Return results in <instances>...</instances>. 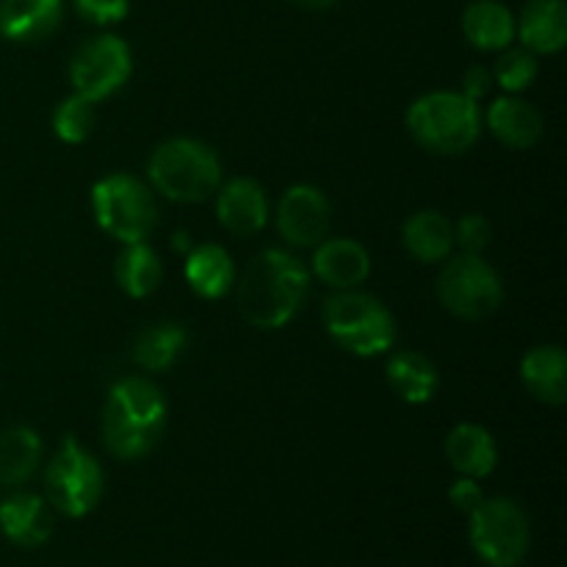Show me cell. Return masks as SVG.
<instances>
[{
  "instance_id": "obj_1",
  "label": "cell",
  "mask_w": 567,
  "mask_h": 567,
  "mask_svg": "<svg viewBox=\"0 0 567 567\" xmlns=\"http://www.w3.org/2000/svg\"><path fill=\"white\" fill-rule=\"evenodd\" d=\"M308 269L286 249H266L238 280V310L260 330L286 327L308 297Z\"/></svg>"
},
{
  "instance_id": "obj_2",
  "label": "cell",
  "mask_w": 567,
  "mask_h": 567,
  "mask_svg": "<svg viewBox=\"0 0 567 567\" xmlns=\"http://www.w3.org/2000/svg\"><path fill=\"white\" fill-rule=\"evenodd\" d=\"M166 426L164 393L144 377L111 388L103 408V441L114 457L138 460L155 449Z\"/></svg>"
},
{
  "instance_id": "obj_3",
  "label": "cell",
  "mask_w": 567,
  "mask_h": 567,
  "mask_svg": "<svg viewBox=\"0 0 567 567\" xmlns=\"http://www.w3.org/2000/svg\"><path fill=\"white\" fill-rule=\"evenodd\" d=\"M150 181L175 203H203L219 188L221 164L208 144L197 138H172L150 158Z\"/></svg>"
},
{
  "instance_id": "obj_4",
  "label": "cell",
  "mask_w": 567,
  "mask_h": 567,
  "mask_svg": "<svg viewBox=\"0 0 567 567\" xmlns=\"http://www.w3.org/2000/svg\"><path fill=\"white\" fill-rule=\"evenodd\" d=\"M408 127L430 153H465L480 138V109L465 94L432 92L410 105Z\"/></svg>"
},
{
  "instance_id": "obj_5",
  "label": "cell",
  "mask_w": 567,
  "mask_h": 567,
  "mask_svg": "<svg viewBox=\"0 0 567 567\" xmlns=\"http://www.w3.org/2000/svg\"><path fill=\"white\" fill-rule=\"evenodd\" d=\"M471 548L487 567H518L532 546L529 518L509 498H482L468 513Z\"/></svg>"
},
{
  "instance_id": "obj_6",
  "label": "cell",
  "mask_w": 567,
  "mask_h": 567,
  "mask_svg": "<svg viewBox=\"0 0 567 567\" xmlns=\"http://www.w3.org/2000/svg\"><path fill=\"white\" fill-rule=\"evenodd\" d=\"M324 324L327 332L349 352L369 358V354H382L396 341V327L393 316L388 313L385 305L371 293L343 291L327 299L324 305Z\"/></svg>"
},
{
  "instance_id": "obj_7",
  "label": "cell",
  "mask_w": 567,
  "mask_h": 567,
  "mask_svg": "<svg viewBox=\"0 0 567 567\" xmlns=\"http://www.w3.org/2000/svg\"><path fill=\"white\" fill-rule=\"evenodd\" d=\"M94 219L122 244H138L158 225V208L142 181L111 175L92 188Z\"/></svg>"
},
{
  "instance_id": "obj_8",
  "label": "cell",
  "mask_w": 567,
  "mask_h": 567,
  "mask_svg": "<svg viewBox=\"0 0 567 567\" xmlns=\"http://www.w3.org/2000/svg\"><path fill=\"white\" fill-rule=\"evenodd\" d=\"M103 485V468L97 460L86 449L78 446L72 437H66L44 474V493H48L50 507L59 509L66 518H83L100 504Z\"/></svg>"
},
{
  "instance_id": "obj_9",
  "label": "cell",
  "mask_w": 567,
  "mask_h": 567,
  "mask_svg": "<svg viewBox=\"0 0 567 567\" xmlns=\"http://www.w3.org/2000/svg\"><path fill=\"white\" fill-rule=\"evenodd\" d=\"M437 293L446 310L460 319H487L502 305V280L480 255H460L449 260L437 280Z\"/></svg>"
},
{
  "instance_id": "obj_10",
  "label": "cell",
  "mask_w": 567,
  "mask_h": 567,
  "mask_svg": "<svg viewBox=\"0 0 567 567\" xmlns=\"http://www.w3.org/2000/svg\"><path fill=\"white\" fill-rule=\"evenodd\" d=\"M131 70V48L114 33H100V37L86 39L75 50L70 64V81L75 86V94L97 103L125 86Z\"/></svg>"
},
{
  "instance_id": "obj_11",
  "label": "cell",
  "mask_w": 567,
  "mask_h": 567,
  "mask_svg": "<svg viewBox=\"0 0 567 567\" xmlns=\"http://www.w3.org/2000/svg\"><path fill=\"white\" fill-rule=\"evenodd\" d=\"M330 227V203L316 186H291L277 205V230L291 247H319Z\"/></svg>"
},
{
  "instance_id": "obj_12",
  "label": "cell",
  "mask_w": 567,
  "mask_h": 567,
  "mask_svg": "<svg viewBox=\"0 0 567 567\" xmlns=\"http://www.w3.org/2000/svg\"><path fill=\"white\" fill-rule=\"evenodd\" d=\"M0 529L20 548L44 546L53 535V509L42 496L14 493L0 504Z\"/></svg>"
},
{
  "instance_id": "obj_13",
  "label": "cell",
  "mask_w": 567,
  "mask_h": 567,
  "mask_svg": "<svg viewBox=\"0 0 567 567\" xmlns=\"http://www.w3.org/2000/svg\"><path fill=\"white\" fill-rule=\"evenodd\" d=\"M64 0H0V37L9 42H39L61 22Z\"/></svg>"
},
{
  "instance_id": "obj_14",
  "label": "cell",
  "mask_w": 567,
  "mask_h": 567,
  "mask_svg": "<svg viewBox=\"0 0 567 567\" xmlns=\"http://www.w3.org/2000/svg\"><path fill=\"white\" fill-rule=\"evenodd\" d=\"M216 214H219V221L230 233H236V236H252V233H258L266 225V216H269L264 188L255 181H247V177L230 181L219 192Z\"/></svg>"
},
{
  "instance_id": "obj_15",
  "label": "cell",
  "mask_w": 567,
  "mask_h": 567,
  "mask_svg": "<svg viewBox=\"0 0 567 567\" xmlns=\"http://www.w3.org/2000/svg\"><path fill=\"white\" fill-rule=\"evenodd\" d=\"M529 53H559L567 42V9L563 0H529L515 25Z\"/></svg>"
},
{
  "instance_id": "obj_16",
  "label": "cell",
  "mask_w": 567,
  "mask_h": 567,
  "mask_svg": "<svg viewBox=\"0 0 567 567\" xmlns=\"http://www.w3.org/2000/svg\"><path fill=\"white\" fill-rule=\"evenodd\" d=\"M313 271L332 288H354L369 277L371 260L369 252L352 238H336V241L319 244L313 255Z\"/></svg>"
},
{
  "instance_id": "obj_17",
  "label": "cell",
  "mask_w": 567,
  "mask_h": 567,
  "mask_svg": "<svg viewBox=\"0 0 567 567\" xmlns=\"http://www.w3.org/2000/svg\"><path fill=\"white\" fill-rule=\"evenodd\" d=\"M487 125L493 136L513 150H529L543 136V116L535 105L518 97H502L487 111Z\"/></svg>"
},
{
  "instance_id": "obj_18",
  "label": "cell",
  "mask_w": 567,
  "mask_h": 567,
  "mask_svg": "<svg viewBox=\"0 0 567 567\" xmlns=\"http://www.w3.org/2000/svg\"><path fill=\"white\" fill-rule=\"evenodd\" d=\"M446 457L463 476L482 480V476L493 474L498 463L496 441H493L485 426L460 424L457 430L449 432Z\"/></svg>"
},
{
  "instance_id": "obj_19",
  "label": "cell",
  "mask_w": 567,
  "mask_h": 567,
  "mask_svg": "<svg viewBox=\"0 0 567 567\" xmlns=\"http://www.w3.org/2000/svg\"><path fill=\"white\" fill-rule=\"evenodd\" d=\"M529 393L546 404H563L567 399V358L559 347H535L520 363Z\"/></svg>"
},
{
  "instance_id": "obj_20",
  "label": "cell",
  "mask_w": 567,
  "mask_h": 567,
  "mask_svg": "<svg viewBox=\"0 0 567 567\" xmlns=\"http://www.w3.org/2000/svg\"><path fill=\"white\" fill-rule=\"evenodd\" d=\"M463 31L474 48L502 50L515 37V17L507 6L496 3V0H476L465 9Z\"/></svg>"
},
{
  "instance_id": "obj_21",
  "label": "cell",
  "mask_w": 567,
  "mask_h": 567,
  "mask_svg": "<svg viewBox=\"0 0 567 567\" xmlns=\"http://www.w3.org/2000/svg\"><path fill=\"white\" fill-rule=\"evenodd\" d=\"M42 441L28 426H9L0 432V485H22L37 471Z\"/></svg>"
},
{
  "instance_id": "obj_22",
  "label": "cell",
  "mask_w": 567,
  "mask_h": 567,
  "mask_svg": "<svg viewBox=\"0 0 567 567\" xmlns=\"http://www.w3.org/2000/svg\"><path fill=\"white\" fill-rule=\"evenodd\" d=\"M186 280L203 299H221L233 288V260L216 244L188 252Z\"/></svg>"
},
{
  "instance_id": "obj_23",
  "label": "cell",
  "mask_w": 567,
  "mask_h": 567,
  "mask_svg": "<svg viewBox=\"0 0 567 567\" xmlns=\"http://www.w3.org/2000/svg\"><path fill=\"white\" fill-rule=\"evenodd\" d=\"M404 247L424 264H435L452 252L454 227L449 225L446 216L435 214V210H421V214L410 216L404 225Z\"/></svg>"
},
{
  "instance_id": "obj_24",
  "label": "cell",
  "mask_w": 567,
  "mask_h": 567,
  "mask_svg": "<svg viewBox=\"0 0 567 567\" xmlns=\"http://www.w3.org/2000/svg\"><path fill=\"white\" fill-rule=\"evenodd\" d=\"M388 382L404 402L424 404L437 391V371L424 354L399 352L388 363Z\"/></svg>"
},
{
  "instance_id": "obj_25",
  "label": "cell",
  "mask_w": 567,
  "mask_h": 567,
  "mask_svg": "<svg viewBox=\"0 0 567 567\" xmlns=\"http://www.w3.org/2000/svg\"><path fill=\"white\" fill-rule=\"evenodd\" d=\"M161 260L144 241L125 244V249L116 258V282L122 291L133 299H142L153 293L161 282Z\"/></svg>"
},
{
  "instance_id": "obj_26",
  "label": "cell",
  "mask_w": 567,
  "mask_h": 567,
  "mask_svg": "<svg viewBox=\"0 0 567 567\" xmlns=\"http://www.w3.org/2000/svg\"><path fill=\"white\" fill-rule=\"evenodd\" d=\"M186 347V330L181 324H153L138 332L133 343V360L147 371H166Z\"/></svg>"
},
{
  "instance_id": "obj_27",
  "label": "cell",
  "mask_w": 567,
  "mask_h": 567,
  "mask_svg": "<svg viewBox=\"0 0 567 567\" xmlns=\"http://www.w3.org/2000/svg\"><path fill=\"white\" fill-rule=\"evenodd\" d=\"M94 127V103L92 100L72 94L64 103L55 109L53 114V131L61 142L66 144H81L86 142L89 133Z\"/></svg>"
},
{
  "instance_id": "obj_28",
  "label": "cell",
  "mask_w": 567,
  "mask_h": 567,
  "mask_svg": "<svg viewBox=\"0 0 567 567\" xmlns=\"http://www.w3.org/2000/svg\"><path fill=\"white\" fill-rule=\"evenodd\" d=\"M537 78V61L529 50H509L498 59L496 64V81L502 83L507 92H524L535 83Z\"/></svg>"
},
{
  "instance_id": "obj_29",
  "label": "cell",
  "mask_w": 567,
  "mask_h": 567,
  "mask_svg": "<svg viewBox=\"0 0 567 567\" xmlns=\"http://www.w3.org/2000/svg\"><path fill=\"white\" fill-rule=\"evenodd\" d=\"M457 241L468 255H480L491 244V225L485 216L468 214L457 225Z\"/></svg>"
},
{
  "instance_id": "obj_30",
  "label": "cell",
  "mask_w": 567,
  "mask_h": 567,
  "mask_svg": "<svg viewBox=\"0 0 567 567\" xmlns=\"http://www.w3.org/2000/svg\"><path fill=\"white\" fill-rule=\"evenodd\" d=\"M78 14L97 25H111L127 14V0H75Z\"/></svg>"
},
{
  "instance_id": "obj_31",
  "label": "cell",
  "mask_w": 567,
  "mask_h": 567,
  "mask_svg": "<svg viewBox=\"0 0 567 567\" xmlns=\"http://www.w3.org/2000/svg\"><path fill=\"white\" fill-rule=\"evenodd\" d=\"M449 498H452V504L460 509V513H471V509H474L476 504H480L485 496H482L480 485H476L471 476H463V480L454 482V485H452V491H449Z\"/></svg>"
},
{
  "instance_id": "obj_32",
  "label": "cell",
  "mask_w": 567,
  "mask_h": 567,
  "mask_svg": "<svg viewBox=\"0 0 567 567\" xmlns=\"http://www.w3.org/2000/svg\"><path fill=\"white\" fill-rule=\"evenodd\" d=\"M487 89H491V75H487L482 66H471L468 75H465V92H463L465 97L480 100Z\"/></svg>"
},
{
  "instance_id": "obj_33",
  "label": "cell",
  "mask_w": 567,
  "mask_h": 567,
  "mask_svg": "<svg viewBox=\"0 0 567 567\" xmlns=\"http://www.w3.org/2000/svg\"><path fill=\"white\" fill-rule=\"evenodd\" d=\"M293 3L305 6V9H327V6H332L336 0H293Z\"/></svg>"
}]
</instances>
